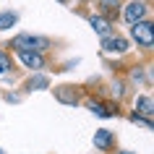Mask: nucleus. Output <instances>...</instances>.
Wrapping results in <instances>:
<instances>
[{"instance_id":"obj_1","label":"nucleus","mask_w":154,"mask_h":154,"mask_svg":"<svg viewBox=\"0 0 154 154\" xmlns=\"http://www.w3.org/2000/svg\"><path fill=\"white\" fill-rule=\"evenodd\" d=\"M13 45H16L18 50H26V52H37V50H45L50 42H47V39H42V37L21 34V37H16V39H13Z\"/></svg>"},{"instance_id":"obj_2","label":"nucleus","mask_w":154,"mask_h":154,"mask_svg":"<svg viewBox=\"0 0 154 154\" xmlns=\"http://www.w3.org/2000/svg\"><path fill=\"white\" fill-rule=\"evenodd\" d=\"M133 37H136V42H141V45H152V24H149V21L133 24Z\"/></svg>"},{"instance_id":"obj_3","label":"nucleus","mask_w":154,"mask_h":154,"mask_svg":"<svg viewBox=\"0 0 154 154\" xmlns=\"http://www.w3.org/2000/svg\"><path fill=\"white\" fill-rule=\"evenodd\" d=\"M144 3H136V0H133V3H128V5H125V13H123V18H125V21H128V24H138V21H141V16H144Z\"/></svg>"},{"instance_id":"obj_4","label":"nucleus","mask_w":154,"mask_h":154,"mask_svg":"<svg viewBox=\"0 0 154 154\" xmlns=\"http://www.w3.org/2000/svg\"><path fill=\"white\" fill-rule=\"evenodd\" d=\"M18 57H21V63L29 65V68H42V65H45V57L37 55V52H26V50H18Z\"/></svg>"},{"instance_id":"obj_5","label":"nucleus","mask_w":154,"mask_h":154,"mask_svg":"<svg viewBox=\"0 0 154 154\" xmlns=\"http://www.w3.org/2000/svg\"><path fill=\"white\" fill-rule=\"evenodd\" d=\"M105 50L107 52H125V50H128V42L125 39H120V37H107L105 39Z\"/></svg>"},{"instance_id":"obj_6","label":"nucleus","mask_w":154,"mask_h":154,"mask_svg":"<svg viewBox=\"0 0 154 154\" xmlns=\"http://www.w3.org/2000/svg\"><path fill=\"white\" fill-rule=\"evenodd\" d=\"M94 146L97 149H110L112 146V133L110 131H97L94 133Z\"/></svg>"},{"instance_id":"obj_7","label":"nucleus","mask_w":154,"mask_h":154,"mask_svg":"<svg viewBox=\"0 0 154 154\" xmlns=\"http://www.w3.org/2000/svg\"><path fill=\"white\" fill-rule=\"evenodd\" d=\"M91 26H94V32H97V34H102L105 39L110 37V34H112V26L107 24L105 18H99V16H91Z\"/></svg>"},{"instance_id":"obj_8","label":"nucleus","mask_w":154,"mask_h":154,"mask_svg":"<svg viewBox=\"0 0 154 154\" xmlns=\"http://www.w3.org/2000/svg\"><path fill=\"white\" fill-rule=\"evenodd\" d=\"M138 110L144 112V118H152V99L141 97V99H138Z\"/></svg>"},{"instance_id":"obj_9","label":"nucleus","mask_w":154,"mask_h":154,"mask_svg":"<svg viewBox=\"0 0 154 154\" xmlns=\"http://www.w3.org/2000/svg\"><path fill=\"white\" fill-rule=\"evenodd\" d=\"M13 24H16V16L13 13H0V29H8Z\"/></svg>"},{"instance_id":"obj_10","label":"nucleus","mask_w":154,"mask_h":154,"mask_svg":"<svg viewBox=\"0 0 154 154\" xmlns=\"http://www.w3.org/2000/svg\"><path fill=\"white\" fill-rule=\"evenodd\" d=\"M89 110H91L94 115H99V118H107V110H105L102 105H94V102H89Z\"/></svg>"},{"instance_id":"obj_11","label":"nucleus","mask_w":154,"mask_h":154,"mask_svg":"<svg viewBox=\"0 0 154 154\" xmlns=\"http://www.w3.org/2000/svg\"><path fill=\"white\" fill-rule=\"evenodd\" d=\"M8 71H11V60L0 52V73H8Z\"/></svg>"},{"instance_id":"obj_12","label":"nucleus","mask_w":154,"mask_h":154,"mask_svg":"<svg viewBox=\"0 0 154 154\" xmlns=\"http://www.w3.org/2000/svg\"><path fill=\"white\" fill-rule=\"evenodd\" d=\"M105 8H112V11H118V5H120V0H99Z\"/></svg>"},{"instance_id":"obj_13","label":"nucleus","mask_w":154,"mask_h":154,"mask_svg":"<svg viewBox=\"0 0 154 154\" xmlns=\"http://www.w3.org/2000/svg\"><path fill=\"white\" fill-rule=\"evenodd\" d=\"M45 84H47V81H45V79H37V81H34V84H29V86H32V89H42Z\"/></svg>"},{"instance_id":"obj_14","label":"nucleus","mask_w":154,"mask_h":154,"mask_svg":"<svg viewBox=\"0 0 154 154\" xmlns=\"http://www.w3.org/2000/svg\"><path fill=\"white\" fill-rule=\"evenodd\" d=\"M0 154H5V152H3V149H0Z\"/></svg>"},{"instance_id":"obj_15","label":"nucleus","mask_w":154,"mask_h":154,"mask_svg":"<svg viewBox=\"0 0 154 154\" xmlns=\"http://www.w3.org/2000/svg\"><path fill=\"white\" fill-rule=\"evenodd\" d=\"M123 154H131V152H123Z\"/></svg>"}]
</instances>
